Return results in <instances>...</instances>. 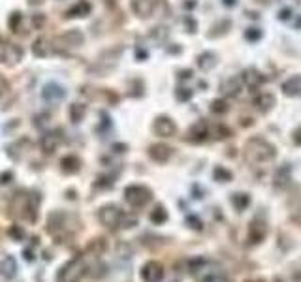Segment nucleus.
Segmentation results:
<instances>
[{
	"label": "nucleus",
	"instance_id": "obj_1",
	"mask_svg": "<svg viewBox=\"0 0 301 282\" xmlns=\"http://www.w3.org/2000/svg\"><path fill=\"white\" fill-rule=\"evenodd\" d=\"M243 156H245V160L249 164L258 166V164L271 162L277 156V149L273 143H269L264 137H250L249 141L245 143Z\"/></svg>",
	"mask_w": 301,
	"mask_h": 282
},
{
	"label": "nucleus",
	"instance_id": "obj_2",
	"mask_svg": "<svg viewBox=\"0 0 301 282\" xmlns=\"http://www.w3.org/2000/svg\"><path fill=\"white\" fill-rule=\"evenodd\" d=\"M98 218L107 228H134L138 224L136 216H130L120 207L113 205V203L111 205H103L98 213Z\"/></svg>",
	"mask_w": 301,
	"mask_h": 282
},
{
	"label": "nucleus",
	"instance_id": "obj_3",
	"mask_svg": "<svg viewBox=\"0 0 301 282\" xmlns=\"http://www.w3.org/2000/svg\"><path fill=\"white\" fill-rule=\"evenodd\" d=\"M87 275V262L81 256L72 258L57 275L59 282H79Z\"/></svg>",
	"mask_w": 301,
	"mask_h": 282
},
{
	"label": "nucleus",
	"instance_id": "obj_4",
	"mask_svg": "<svg viewBox=\"0 0 301 282\" xmlns=\"http://www.w3.org/2000/svg\"><path fill=\"white\" fill-rule=\"evenodd\" d=\"M124 199L132 207H145L153 199V192H151V188L143 187V185H130L124 190Z\"/></svg>",
	"mask_w": 301,
	"mask_h": 282
},
{
	"label": "nucleus",
	"instance_id": "obj_5",
	"mask_svg": "<svg viewBox=\"0 0 301 282\" xmlns=\"http://www.w3.org/2000/svg\"><path fill=\"white\" fill-rule=\"evenodd\" d=\"M83 42H85L83 32L78 30V28H72V30L64 32V34L59 36V38L53 42V51H60V47H64L66 51H70V49H78V47L83 45Z\"/></svg>",
	"mask_w": 301,
	"mask_h": 282
},
{
	"label": "nucleus",
	"instance_id": "obj_6",
	"mask_svg": "<svg viewBox=\"0 0 301 282\" xmlns=\"http://www.w3.org/2000/svg\"><path fill=\"white\" fill-rule=\"evenodd\" d=\"M21 57H23V49L17 43H11L4 38H0V62L2 64L15 66V64H19Z\"/></svg>",
	"mask_w": 301,
	"mask_h": 282
},
{
	"label": "nucleus",
	"instance_id": "obj_7",
	"mask_svg": "<svg viewBox=\"0 0 301 282\" xmlns=\"http://www.w3.org/2000/svg\"><path fill=\"white\" fill-rule=\"evenodd\" d=\"M120 51H105L98 59V62H96V66H93L91 68V72H96V74H100V76H105V74H109L113 68H115V64H117V59H119Z\"/></svg>",
	"mask_w": 301,
	"mask_h": 282
},
{
	"label": "nucleus",
	"instance_id": "obj_8",
	"mask_svg": "<svg viewBox=\"0 0 301 282\" xmlns=\"http://www.w3.org/2000/svg\"><path fill=\"white\" fill-rule=\"evenodd\" d=\"M153 132H155L158 137H173L175 132H177V124H175L170 117L160 115V117H156L155 122H153Z\"/></svg>",
	"mask_w": 301,
	"mask_h": 282
},
{
	"label": "nucleus",
	"instance_id": "obj_9",
	"mask_svg": "<svg viewBox=\"0 0 301 282\" xmlns=\"http://www.w3.org/2000/svg\"><path fill=\"white\" fill-rule=\"evenodd\" d=\"M267 233H269V226L264 218H254L249 226V241L252 245H260L262 241L267 237Z\"/></svg>",
	"mask_w": 301,
	"mask_h": 282
},
{
	"label": "nucleus",
	"instance_id": "obj_10",
	"mask_svg": "<svg viewBox=\"0 0 301 282\" xmlns=\"http://www.w3.org/2000/svg\"><path fill=\"white\" fill-rule=\"evenodd\" d=\"M141 279L143 282H162L164 279V267L158 262H147L141 267Z\"/></svg>",
	"mask_w": 301,
	"mask_h": 282
},
{
	"label": "nucleus",
	"instance_id": "obj_11",
	"mask_svg": "<svg viewBox=\"0 0 301 282\" xmlns=\"http://www.w3.org/2000/svg\"><path fill=\"white\" fill-rule=\"evenodd\" d=\"M42 98L47 100V102H60L66 98V91L64 87L59 85V83H47V85L42 89Z\"/></svg>",
	"mask_w": 301,
	"mask_h": 282
},
{
	"label": "nucleus",
	"instance_id": "obj_12",
	"mask_svg": "<svg viewBox=\"0 0 301 282\" xmlns=\"http://www.w3.org/2000/svg\"><path fill=\"white\" fill-rule=\"evenodd\" d=\"M211 136V132H209V126H207L205 120H198L192 128L189 130V141H192V143H203L207 137Z\"/></svg>",
	"mask_w": 301,
	"mask_h": 282
},
{
	"label": "nucleus",
	"instance_id": "obj_13",
	"mask_svg": "<svg viewBox=\"0 0 301 282\" xmlns=\"http://www.w3.org/2000/svg\"><path fill=\"white\" fill-rule=\"evenodd\" d=\"M132 11L141 19L153 17L155 13V0H132Z\"/></svg>",
	"mask_w": 301,
	"mask_h": 282
},
{
	"label": "nucleus",
	"instance_id": "obj_14",
	"mask_svg": "<svg viewBox=\"0 0 301 282\" xmlns=\"http://www.w3.org/2000/svg\"><path fill=\"white\" fill-rule=\"evenodd\" d=\"M173 154V149L168 145H164V143H156V145H151L149 147V156L155 160V162H168L170 158H172Z\"/></svg>",
	"mask_w": 301,
	"mask_h": 282
},
{
	"label": "nucleus",
	"instance_id": "obj_15",
	"mask_svg": "<svg viewBox=\"0 0 301 282\" xmlns=\"http://www.w3.org/2000/svg\"><path fill=\"white\" fill-rule=\"evenodd\" d=\"M60 134L59 132H47V134H43L42 139H40V147H42V151L45 154H51L57 151V147L60 145Z\"/></svg>",
	"mask_w": 301,
	"mask_h": 282
},
{
	"label": "nucleus",
	"instance_id": "obj_16",
	"mask_svg": "<svg viewBox=\"0 0 301 282\" xmlns=\"http://www.w3.org/2000/svg\"><path fill=\"white\" fill-rule=\"evenodd\" d=\"M91 11H93V4H91L89 0H79V2H76V4L66 11V17L70 19L87 17V15H91Z\"/></svg>",
	"mask_w": 301,
	"mask_h": 282
},
{
	"label": "nucleus",
	"instance_id": "obj_17",
	"mask_svg": "<svg viewBox=\"0 0 301 282\" xmlns=\"http://www.w3.org/2000/svg\"><path fill=\"white\" fill-rule=\"evenodd\" d=\"M241 81H243V83H245L247 87H250V89H258V87L264 85L266 77L262 76L258 70L247 68L245 72H243V76H241Z\"/></svg>",
	"mask_w": 301,
	"mask_h": 282
},
{
	"label": "nucleus",
	"instance_id": "obj_18",
	"mask_svg": "<svg viewBox=\"0 0 301 282\" xmlns=\"http://www.w3.org/2000/svg\"><path fill=\"white\" fill-rule=\"evenodd\" d=\"M292 181V168L288 164L281 166L279 170L275 171V177H273V185L277 188H286Z\"/></svg>",
	"mask_w": 301,
	"mask_h": 282
},
{
	"label": "nucleus",
	"instance_id": "obj_19",
	"mask_svg": "<svg viewBox=\"0 0 301 282\" xmlns=\"http://www.w3.org/2000/svg\"><path fill=\"white\" fill-rule=\"evenodd\" d=\"M275 96L271 93H258L254 96V107H258L262 113H267L275 105Z\"/></svg>",
	"mask_w": 301,
	"mask_h": 282
},
{
	"label": "nucleus",
	"instance_id": "obj_20",
	"mask_svg": "<svg viewBox=\"0 0 301 282\" xmlns=\"http://www.w3.org/2000/svg\"><path fill=\"white\" fill-rule=\"evenodd\" d=\"M17 275V262L15 258L6 256L0 262V277L2 279H13Z\"/></svg>",
	"mask_w": 301,
	"mask_h": 282
},
{
	"label": "nucleus",
	"instance_id": "obj_21",
	"mask_svg": "<svg viewBox=\"0 0 301 282\" xmlns=\"http://www.w3.org/2000/svg\"><path fill=\"white\" fill-rule=\"evenodd\" d=\"M32 53H34V57H49L53 53V45L49 43L47 38H38L32 45Z\"/></svg>",
	"mask_w": 301,
	"mask_h": 282
},
{
	"label": "nucleus",
	"instance_id": "obj_22",
	"mask_svg": "<svg viewBox=\"0 0 301 282\" xmlns=\"http://www.w3.org/2000/svg\"><path fill=\"white\" fill-rule=\"evenodd\" d=\"M283 93L286 96H301V76L290 77L283 83Z\"/></svg>",
	"mask_w": 301,
	"mask_h": 282
},
{
	"label": "nucleus",
	"instance_id": "obj_23",
	"mask_svg": "<svg viewBox=\"0 0 301 282\" xmlns=\"http://www.w3.org/2000/svg\"><path fill=\"white\" fill-rule=\"evenodd\" d=\"M230 201H232V205L235 211H245V209H249L250 205V196L247 192H233L232 197H230Z\"/></svg>",
	"mask_w": 301,
	"mask_h": 282
},
{
	"label": "nucleus",
	"instance_id": "obj_24",
	"mask_svg": "<svg viewBox=\"0 0 301 282\" xmlns=\"http://www.w3.org/2000/svg\"><path fill=\"white\" fill-rule=\"evenodd\" d=\"M220 91H222V94H226V96H237L241 91V79L239 77H230V79H226L222 85H220Z\"/></svg>",
	"mask_w": 301,
	"mask_h": 282
},
{
	"label": "nucleus",
	"instance_id": "obj_25",
	"mask_svg": "<svg viewBox=\"0 0 301 282\" xmlns=\"http://www.w3.org/2000/svg\"><path fill=\"white\" fill-rule=\"evenodd\" d=\"M85 113H87V105H85V103L76 102V103H72V105H70L68 115H70V120H72L74 124H79V122L83 120V117H85Z\"/></svg>",
	"mask_w": 301,
	"mask_h": 282
},
{
	"label": "nucleus",
	"instance_id": "obj_26",
	"mask_svg": "<svg viewBox=\"0 0 301 282\" xmlns=\"http://www.w3.org/2000/svg\"><path fill=\"white\" fill-rule=\"evenodd\" d=\"M198 66L200 70H203V72H209L211 68H215L216 66V55L211 51H205L201 53L198 57Z\"/></svg>",
	"mask_w": 301,
	"mask_h": 282
},
{
	"label": "nucleus",
	"instance_id": "obj_27",
	"mask_svg": "<svg viewBox=\"0 0 301 282\" xmlns=\"http://www.w3.org/2000/svg\"><path fill=\"white\" fill-rule=\"evenodd\" d=\"M60 166H62V170L66 171V173H78L79 168H81V160H79L78 156L70 154V156H64L60 160Z\"/></svg>",
	"mask_w": 301,
	"mask_h": 282
},
{
	"label": "nucleus",
	"instance_id": "obj_28",
	"mask_svg": "<svg viewBox=\"0 0 301 282\" xmlns=\"http://www.w3.org/2000/svg\"><path fill=\"white\" fill-rule=\"evenodd\" d=\"M149 218H151V222H153V224L160 226V224H164L166 220H168V211H166V209H164L162 205H156L155 209L151 211Z\"/></svg>",
	"mask_w": 301,
	"mask_h": 282
},
{
	"label": "nucleus",
	"instance_id": "obj_29",
	"mask_svg": "<svg viewBox=\"0 0 301 282\" xmlns=\"http://www.w3.org/2000/svg\"><path fill=\"white\" fill-rule=\"evenodd\" d=\"M213 179L216 183H230L233 179V173L230 170L222 168V166H216L215 170H213Z\"/></svg>",
	"mask_w": 301,
	"mask_h": 282
},
{
	"label": "nucleus",
	"instance_id": "obj_30",
	"mask_svg": "<svg viewBox=\"0 0 301 282\" xmlns=\"http://www.w3.org/2000/svg\"><path fill=\"white\" fill-rule=\"evenodd\" d=\"M21 23H23V15H21V11H13L8 19V25H9V28H11V32L19 34V32H21Z\"/></svg>",
	"mask_w": 301,
	"mask_h": 282
},
{
	"label": "nucleus",
	"instance_id": "obj_31",
	"mask_svg": "<svg viewBox=\"0 0 301 282\" xmlns=\"http://www.w3.org/2000/svg\"><path fill=\"white\" fill-rule=\"evenodd\" d=\"M211 111L216 113V115H222V113L228 111V103H226V100H222V98L213 100V102H211Z\"/></svg>",
	"mask_w": 301,
	"mask_h": 282
},
{
	"label": "nucleus",
	"instance_id": "obj_32",
	"mask_svg": "<svg viewBox=\"0 0 301 282\" xmlns=\"http://www.w3.org/2000/svg\"><path fill=\"white\" fill-rule=\"evenodd\" d=\"M260 38H262V30L256 28V26H250V28L245 30V40L247 42H258Z\"/></svg>",
	"mask_w": 301,
	"mask_h": 282
},
{
	"label": "nucleus",
	"instance_id": "obj_33",
	"mask_svg": "<svg viewBox=\"0 0 301 282\" xmlns=\"http://www.w3.org/2000/svg\"><path fill=\"white\" fill-rule=\"evenodd\" d=\"M175 96H177V100H179V102H189L190 98H192V91L183 87V89H177Z\"/></svg>",
	"mask_w": 301,
	"mask_h": 282
},
{
	"label": "nucleus",
	"instance_id": "obj_34",
	"mask_svg": "<svg viewBox=\"0 0 301 282\" xmlns=\"http://www.w3.org/2000/svg\"><path fill=\"white\" fill-rule=\"evenodd\" d=\"M187 224H189V228H192V230H201V220H200L196 214H190V216H187Z\"/></svg>",
	"mask_w": 301,
	"mask_h": 282
},
{
	"label": "nucleus",
	"instance_id": "obj_35",
	"mask_svg": "<svg viewBox=\"0 0 301 282\" xmlns=\"http://www.w3.org/2000/svg\"><path fill=\"white\" fill-rule=\"evenodd\" d=\"M153 38L156 42H164L168 38V30L164 26H156V28H153Z\"/></svg>",
	"mask_w": 301,
	"mask_h": 282
},
{
	"label": "nucleus",
	"instance_id": "obj_36",
	"mask_svg": "<svg viewBox=\"0 0 301 282\" xmlns=\"http://www.w3.org/2000/svg\"><path fill=\"white\" fill-rule=\"evenodd\" d=\"M43 25H45V15H42V13L32 15V26H34V28H42Z\"/></svg>",
	"mask_w": 301,
	"mask_h": 282
},
{
	"label": "nucleus",
	"instance_id": "obj_37",
	"mask_svg": "<svg viewBox=\"0 0 301 282\" xmlns=\"http://www.w3.org/2000/svg\"><path fill=\"white\" fill-rule=\"evenodd\" d=\"M11 179H13V173L11 171H4V173H0V185L4 187V185H8V183H11Z\"/></svg>",
	"mask_w": 301,
	"mask_h": 282
},
{
	"label": "nucleus",
	"instance_id": "obj_38",
	"mask_svg": "<svg viewBox=\"0 0 301 282\" xmlns=\"http://www.w3.org/2000/svg\"><path fill=\"white\" fill-rule=\"evenodd\" d=\"M185 25L189 28V32H196V28H198V23L192 17H185Z\"/></svg>",
	"mask_w": 301,
	"mask_h": 282
},
{
	"label": "nucleus",
	"instance_id": "obj_39",
	"mask_svg": "<svg viewBox=\"0 0 301 282\" xmlns=\"http://www.w3.org/2000/svg\"><path fill=\"white\" fill-rule=\"evenodd\" d=\"M290 17H292V9L290 8H284L279 11V19H281V21H288Z\"/></svg>",
	"mask_w": 301,
	"mask_h": 282
},
{
	"label": "nucleus",
	"instance_id": "obj_40",
	"mask_svg": "<svg viewBox=\"0 0 301 282\" xmlns=\"http://www.w3.org/2000/svg\"><path fill=\"white\" fill-rule=\"evenodd\" d=\"M201 282H228L224 277H220V275H211V277H207V279H203Z\"/></svg>",
	"mask_w": 301,
	"mask_h": 282
},
{
	"label": "nucleus",
	"instance_id": "obj_41",
	"mask_svg": "<svg viewBox=\"0 0 301 282\" xmlns=\"http://www.w3.org/2000/svg\"><path fill=\"white\" fill-rule=\"evenodd\" d=\"M292 139H294V143H296V145H301V126H298V128L294 130Z\"/></svg>",
	"mask_w": 301,
	"mask_h": 282
},
{
	"label": "nucleus",
	"instance_id": "obj_42",
	"mask_svg": "<svg viewBox=\"0 0 301 282\" xmlns=\"http://www.w3.org/2000/svg\"><path fill=\"white\" fill-rule=\"evenodd\" d=\"M47 117H49V115H42V117H40V115H36V126H43V124H45V122H47Z\"/></svg>",
	"mask_w": 301,
	"mask_h": 282
},
{
	"label": "nucleus",
	"instance_id": "obj_43",
	"mask_svg": "<svg viewBox=\"0 0 301 282\" xmlns=\"http://www.w3.org/2000/svg\"><path fill=\"white\" fill-rule=\"evenodd\" d=\"M179 77L181 79H190V77H192V70H183V72H179Z\"/></svg>",
	"mask_w": 301,
	"mask_h": 282
},
{
	"label": "nucleus",
	"instance_id": "obj_44",
	"mask_svg": "<svg viewBox=\"0 0 301 282\" xmlns=\"http://www.w3.org/2000/svg\"><path fill=\"white\" fill-rule=\"evenodd\" d=\"M292 220H294L296 224H300V226H301V209H298V211H296V213L292 214Z\"/></svg>",
	"mask_w": 301,
	"mask_h": 282
},
{
	"label": "nucleus",
	"instance_id": "obj_45",
	"mask_svg": "<svg viewBox=\"0 0 301 282\" xmlns=\"http://www.w3.org/2000/svg\"><path fill=\"white\" fill-rule=\"evenodd\" d=\"M136 55H138V60H145L147 59V51H143L141 47H138V49H136Z\"/></svg>",
	"mask_w": 301,
	"mask_h": 282
},
{
	"label": "nucleus",
	"instance_id": "obj_46",
	"mask_svg": "<svg viewBox=\"0 0 301 282\" xmlns=\"http://www.w3.org/2000/svg\"><path fill=\"white\" fill-rule=\"evenodd\" d=\"M11 235H13V237H17V239H21V231H19V228L17 226H13V228H11Z\"/></svg>",
	"mask_w": 301,
	"mask_h": 282
},
{
	"label": "nucleus",
	"instance_id": "obj_47",
	"mask_svg": "<svg viewBox=\"0 0 301 282\" xmlns=\"http://www.w3.org/2000/svg\"><path fill=\"white\" fill-rule=\"evenodd\" d=\"M296 28H301V17L298 19V23H296Z\"/></svg>",
	"mask_w": 301,
	"mask_h": 282
},
{
	"label": "nucleus",
	"instance_id": "obj_48",
	"mask_svg": "<svg viewBox=\"0 0 301 282\" xmlns=\"http://www.w3.org/2000/svg\"><path fill=\"white\" fill-rule=\"evenodd\" d=\"M249 282H262V281H249Z\"/></svg>",
	"mask_w": 301,
	"mask_h": 282
}]
</instances>
